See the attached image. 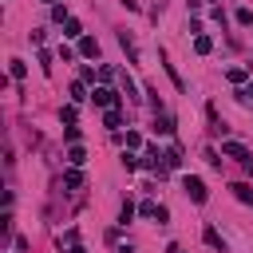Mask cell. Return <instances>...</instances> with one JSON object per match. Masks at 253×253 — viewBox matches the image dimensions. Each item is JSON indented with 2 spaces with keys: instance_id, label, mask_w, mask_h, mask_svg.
<instances>
[{
  "instance_id": "6da1fadb",
  "label": "cell",
  "mask_w": 253,
  "mask_h": 253,
  "mask_svg": "<svg viewBox=\"0 0 253 253\" xmlns=\"http://www.w3.org/2000/svg\"><path fill=\"white\" fill-rule=\"evenodd\" d=\"M182 190H186V194H190V198H194L198 206H202V202L210 198V194H206V182H202V178H190V174L182 178Z\"/></svg>"
},
{
  "instance_id": "7a4b0ae2",
  "label": "cell",
  "mask_w": 253,
  "mask_h": 253,
  "mask_svg": "<svg viewBox=\"0 0 253 253\" xmlns=\"http://www.w3.org/2000/svg\"><path fill=\"white\" fill-rule=\"evenodd\" d=\"M221 154H230V158H237V163H245V166L253 163V154H249V150H245L241 143H221Z\"/></svg>"
},
{
  "instance_id": "3957f363",
  "label": "cell",
  "mask_w": 253,
  "mask_h": 253,
  "mask_svg": "<svg viewBox=\"0 0 253 253\" xmlns=\"http://www.w3.org/2000/svg\"><path fill=\"white\" fill-rule=\"evenodd\" d=\"M95 103H99V107H107V111H111V107L119 103V95H115L111 87H95Z\"/></svg>"
},
{
  "instance_id": "277c9868",
  "label": "cell",
  "mask_w": 253,
  "mask_h": 253,
  "mask_svg": "<svg viewBox=\"0 0 253 253\" xmlns=\"http://www.w3.org/2000/svg\"><path fill=\"white\" fill-rule=\"evenodd\" d=\"M202 237H206V245H210V249H221V253H226V241H221V234H217L214 226H206V234H202Z\"/></svg>"
},
{
  "instance_id": "5b68a950",
  "label": "cell",
  "mask_w": 253,
  "mask_h": 253,
  "mask_svg": "<svg viewBox=\"0 0 253 253\" xmlns=\"http://www.w3.org/2000/svg\"><path fill=\"white\" fill-rule=\"evenodd\" d=\"M154 131L158 135H174V119L170 115H154Z\"/></svg>"
},
{
  "instance_id": "8992f818",
  "label": "cell",
  "mask_w": 253,
  "mask_h": 253,
  "mask_svg": "<svg viewBox=\"0 0 253 253\" xmlns=\"http://www.w3.org/2000/svg\"><path fill=\"white\" fill-rule=\"evenodd\" d=\"M119 44L126 48V55H131V63H139V48H135V40H131V32H119Z\"/></svg>"
},
{
  "instance_id": "52a82bcc",
  "label": "cell",
  "mask_w": 253,
  "mask_h": 253,
  "mask_svg": "<svg viewBox=\"0 0 253 253\" xmlns=\"http://www.w3.org/2000/svg\"><path fill=\"white\" fill-rule=\"evenodd\" d=\"M79 55H87V59H95V55H99V44H95L91 36H83V40H79Z\"/></svg>"
},
{
  "instance_id": "ba28073f",
  "label": "cell",
  "mask_w": 253,
  "mask_h": 253,
  "mask_svg": "<svg viewBox=\"0 0 253 253\" xmlns=\"http://www.w3.org/2000/svg\"><path fill=\"white\" fill-rule=\"evenodd\" d=\"M68 163H72V166H83V163H87V150H83L79 143H75V146L68 150Z\"/></svg>"
},
{
  "instance_id": "9c48e42d",
  "label": "cell",
  "mask_w": 253,
  "mask_h": 253,
  "mask_svg": "<svg viewBox=\"0 0 253 253\" xmlns=\"http://www.w3.org/2000/svg\"><path fill=\"white\" fill-rule=\"evenodd\" d=\"M63 186H72V190H79V186H83V174H79V170L72 166L68 174H63Z\"/></svg>"
},
{
  "instance_id": "30bf717a",
  "label": "cell",
  "mask_w": 253,
  "mask_h": 253,
  "mask_svg": "<svg viewBox=\"0 0 253 253\" xmlns=\"http://www.w3.org/2000/svg\"><path fill=\"white\" fill-rule=\"evenodd\" d=\"M63 36H68V40H79V36H83L79 20H68V24H63Z\"/></svg>"
},
{
  "instance_id": "8fae6325",
  "label": "cell",
  "mask_w": 253,
  "mask_h": 253,
  "mask_svg": "<svg viewBox=\"0 0 253 253\" xmlns=\"http://www.w3.org/2000/svg\"><path fill=\"white\" fill-rule=\"evenodd\" d=\"M194 52H198V55H210V52H214V40H210V36H198V40H194Z\"/></svg>"
},
{
  "instance_id": "7c38bea8",
  "label": "cell",
  "mask_w": 253,
  "mask_h": 253,
  "mask_svg": "<svg viewBox=\"0 0 253 253\" xmlns=\"http://www.w3.org/2000/svg\"><path fill=\"white\" fill-rule=\"evenodd\" d=\"M131 217H135V202H131V198H126V202L119 206V221H123V226H126V221H131Z\"/></svg>"
},
{
  "instance_id": "4fadbf2b",
  "label": "cell",
  "mask_w": 253,
  "mask_h": 253,
  "mask_svg": "<svg viewBox=\"0 0 253 253\" xmlns=\"http://www.w3.org/2000/svg\"><path fill=\"white\" fill-rule=\"evenodd\" d=\"M234 198H237V202H253V190H249L245 182H237V186H234Z\"/></svg>"
},
{
  "instance_id": "5bb4252c",
  "label": "cell",
  "mask_w": 253,
  "mask_h": 253,
  "mask_svg": "<svg viewBox=\"0 0 253 253\" xmlns=\"http://www.w3.org/2000/svg\"><path fill=\"white\" fill-rule=\"evenodd\" d=\"M163 163H166V166H182V150H178V146L166 150V154H163Z\"/></svg>"
},
{
  "instance_id": "9a60e30c",
  "label": "cell",
  "mask_w": 253,
  "mask_h": 253,
  "mask_svg": "<svg viewBox=\"0 0 253 253\" xmlns=\"http://www.w3.org/2000/svg\"><path fill=\"white\" fill-rule=\"evenodd\" d=\"M8 72H12V79H24V75H28V68H24V59H12V68H8Z\"/></svg>"
},
{
  "instance_id": "2e32d148",
  "label": "cell",
  "mask_w": 253,
  "mask_h": 253,
  "mask_svg": "<svg viewBox=\"0 0 253 253\" xmlns=\"http://www.w3.org/2000/svg\"><path fill=\"white\" fill-rule=\"evenodd\" d=\"M72 99H75V103H83V99H87V95H83V79H75V83H72Z\"/></svg>"
},
{
  "instance_id": "e0dca14e",
  "label": "cell",
  "mask_w": 253,
  "mask_h": 253,
  "mask_svg": "<svg viewBox=\"0 0 253 253\" xmlns=\"http://www.w3.org/2000/svg\"><path fill=\"white\" fill-rule=\"evenodd\" d=\"M103 126H111V131H115V126H119V111H115V107H111V111L103 115Z\"/></svg>"
},
{
  "instance_id": "ac0fdd59",
  "label": "cell",
  "mask_w": 253,
  "mask_h": 253,
  "mask_svg": "<svg viewBox=\"0 0 253 253\" xmlns=\"http://www.w3.org/2000/svg\"><path fill=\"white\" fill-rule=\"evenodd\" d=\"M226 75H230V83H245V68H230Z\"/></svg>"
},
{
  "instance_id": "d6986e66",
  "label": "cell",
  "mask_w": 253,
  "mask_h": 253,
  "mask_svg": "<svg viewBox=\"0 0 253 253\" xmlns=\"http://www.w3.org/2000/svg\"><path fill=\"white\" fill-rule=\"evenodd\" d=\"M237 95H241V103H245V107H253V83H249V87H241Z\"/></svg>"
},
{
  "instance_id": "ffe728a7",
  "label": "cell",
  "mask_w": 253,
  "mask_h": 253,
  "mask_svg": "<svg viewBox=\"0 0 253 253\" xmlns=\"http://www.w3.org/2000/svg\"><path fill=\"white\" fill-rule=\"evenodd\" d=\"M59 119H63V123L72 126V123H75V107H63V111H59Z\"/></svg>"
},
{
  "instance_id": "44dd1931",
  "label": "cell",
  "mask_w": 253,
  "mask_h": 253,
  "mask_svg": "<svg viewBox=\"0 0 253 253\" xmlns=\"http://www.w3.org/2000/svg\"><path fill=\"white\" fill-rule=\"evenodd\" d=\"M126 146H143V135L139 131H126Z\"/></svg>"
},
{
  "instance_id": "7402d4cb",
  "label": "cell",
  "mask_w": 253,
  "mask_h": 253,
  "mask_svg": "<svg viewBox=\"0 0 253 253\" xmlns=\"http://www.w3.org/2000/svg\"><path fill=\"white\" fill-rule=\"evenodd\" d=\"M63 253H87V249H83V245L75 241V245H68V249H63Z\"/></svg>"
},
{
  "instance_id": "603a6c76",
  "label": "cell",
  "mask_w": 253,
  "mask_h": 253,
  "mask_svg": "<svg viewBox=\"0 0 253 253\" xmlns=\"http://www.w3.org/2000/svg\"><path fill=\"white\" fill-rule=\"evenodd\" d=\"M170 253H182V249H170Z\"/></svg>"
},
{
  "instance_id": "cb8c5ba5",
  "label": "cell",
  "mask_w": 253,
  "mask_h": 253,
  "mask_svg": "<svg viewBox=\"0 0 253 253\" xmlns=\"http://www.w3.org/2000/svg\"><path fill=\"white\" fill-rule=\"evenodd\" d=\"M44 4H52V0H44Z\"/></svg>"
}]
</instances>
